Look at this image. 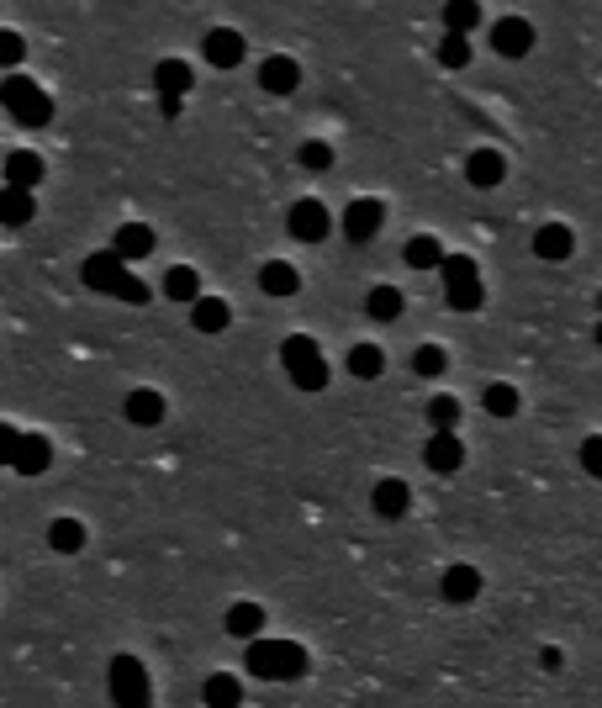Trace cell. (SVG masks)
<instances>
[{
  "label": "cell",
  "instance_id": "obj_1",
  "mask_svg": "<svg viewBox=\"0 0 602 708\" xmlns=\"http://www.w3.org/2000/svg\"><path fill=\"white\" fill-rule=\"evenodd\" d=\"M249 672L265 677V682H291L307 672V650H301L296 640H265L254 635L249 640Z\"/></svg>",
  "mask_w": 602,
  "mask_h": 708
},
{
  "label": "cell",
  "instance_id": "obj_2",
  "mask_svg": "<svg viewBox=\"0 0 602 708\" xmlns=\"http://www.w3.org/2000/svg\"><path fill=\"white\" fill-rule=\"evenodd\" d=\"M280 365H286V376L296 391H323L328 386V360L323 349H317L307 333H291L286 344H280Z\"/></svg>",
  "mask_w": 602,
  "mask_h": 708
},
{
  "label": "cell",
  "instance_id": "obj_3",
  "mask_svg": "<svg viewBox=\"0 0 602 708\" xmlns=\"http://www.w3.org/2000/svg\"><path fill=\"white\" fill-rule=\"evenodd\" d=\"M0 101H6V111L22 127H48L53 117V101H48V90L32 80V74H6V85H0Z\"/></svg>",
  "mask_w": 602,
  "mask_h": 708
},
{
  "label": "cell",
  "instance_id": "obj_4",
  "mask_svg": "<svg viewBox=\"0 0 602 708\" xmlns=\"http://www.w3.org/2000/svg\"><path fill=\"white\" fill-rule=\"evenodd\" d=\"M444 302L455 307V312H476L486 302V291H481V270H476V259L470 254H444Z\"/></svg>",
  "mask_w": 602,
  "mask_h": 708
},
{
  "label": "cell",
  "instance_id": "obj_5",
  "mask_svg": "<svg viewBox=\"0 0 602 708\" xmlns=\"http://www.w3.org/2000/svg\"><path fill=\"white\" fill-rule=\"evenodd\" d=\"M111 698H117L122 708L148 703V672H143L138 656H117V661H111Z\"/></svg>",
  "mask_w": 602,
  "mask_h": 708
},
{
  "label": "cell",
  "instance_id": "obj_6",
  "mask_svg": "<svg viewBox=\"0 0 602 708\" xmlns=\"http://www.w3.org/2000/svg\"><path fill=\"white\" fill-rule=\"evenodd\" d=\"M381 228H386V201L360 196V201H349V207H344V238H349V244H370Z\"/></svg>",
  "mask_w": 602,
  "mask_h": 708
},
{
  "label": "cell",
  "instance_id": "obj_7",
  "mask_svg": "<svg viewBox=\"0 0 602 708\" xmlns=\"http://www.w3.org/2000/svg\"><path fill=\"white\" fill-rule=\"evenodd\" d=\"M286 228H291V238H301V244H323V238L333 233V217H328L323 201L301 196L291 207V217H286Z\"/></svg>",
  "mask_w": 602,
  "mask_h": 708
},
{
  "label": "cell",
  "instance_id": "obj_8",
  "mask_svg": "<svg viewBox=\"0 0 602 708\" xmlns=\"http://www.w3.org/2000/svg\"><path fill=\"white\" fill-rule=\"evenodd\" d=\"M423 465L428 471H439V476H455L460 465H465V444L455 439V428H434L423 444Z\"/></svg>",
  "mask_w": 602,
  "mask_h": 708
},
{
  "label": "cell",
  "instance_id": "obj_9",
  "mask_svg": "<svg viewBox=\"0 0 602 708\" xmlns=\"http://www.w3.org/2000/svg\"><path fill=\"white\" fill-rule=\"evenodd\" d=\"M301 85V64L286 59V53H270V59H259V90H270V96H291Z\"/></svg>",
  "mask_w": 602,
  "mask_h": 708
},
{
  "label": "cell",
  "instance_id": "obj_10",
  "mask_svg": "<svg viewBox=\"0 0 602 708\" xmlns=\"http://www.w3.org/2000/svg\"><path fill=\"white\" fill-rule=\"evenodd\" d=\"M465 180L481 185V191H497V185L507 180V159L497 154V148H470L465 159Z\"/></svg>",
  "mask_w": 602,
  "mask_h": 708
},
{
  "label": "cell",
  "instance_id": "obj_11",
  "mask_svg": "<svg viewBox=\"0 0 602 708\" xmlns=\"http://www.w3.org/2000/svg\"><path fill=\"white\" fill-rule=\"evenodd\" d=\"M492 48L502 53V59H523V53L534 48V27L523 22V16H502V22L492 27Z\"/></svg>",
  "mask_w": 602,
  "mask_h": 708
},
{
  "label": "cell",
  "instance_id": "obj_12",
  "mask_svg": "<svg viewBox=\"0 0 602 708\" xmlns=\"http://www.w3.org/2000/svg\"><path fill=\"white\" fill-rule=\"evenodd\" d=\"M122 270H127V259H122L117 249H101V254H90V259H85V270H80V275H85V286H90V291H106V296H111V291H117V281H122Z\"/></svg>",
  "mask_w": 602,
  "mask_h": 708
},
{
  "label": "cell",
  "instance_id": "obj_13",
  "mask_svg": "<svg viewBox=\"0 0 602 708\" xmlns=\"http://www.w3.org/2000/svg\"><path fill=\"white\" fill-rule=\"evenodd\" d=\"M201 53H206V64H217V69H238L243 64V32L212 27V32H206V43H201Z\"/></svg>",
  "mask_w": 602,
  "mask_h": 708
},
{
  "label": "cell",
  "instance_id": "obj_14",
  "mask_svg": "<svg viewBox=\"0 0 602 708\" xmlns=\"http://www.w3.org/2000/svg\"><path fill=\"white\" fill-rule=\"evenodd\" d=\"M48 465H53L48 434H22V444H16V455H11V471H16V476H43Z\"/></svg>",
  "mask_w": 602,
  "mask_h": 708
},
{
  "label": "cell",
  "instance_id": "obj_15",
  "mask_svg": "<svg viewBox=\"0 0 602 708\" xmlns=\"http://www.w3.org/2000/svg\"><path fill=\"white\" fill-rule=\"evenodd\" d=\"M111 249H117L127 265H133V259H148L159 249V238H154V228H148V222H122L117 233H111Z\"/></svg>",
  "mask_w": 602,
  "mask_h": 708
},
{
  "label": "cell",
  "instance_id": "obj_16",
  "mask_svg": "<svg viewBox=\"0 0 602 708\" xmlns=\"http://www.w3.org/2000/svg\"><path fill=\"white\" fill-rule=\"evenodd\" d=\"M534 254L550 259V265H560V259L576 254V233L566 228V222H544V228L534 233Z\"/></svg>",
  "mask_w": 602,
  "mask_h": 708
},
{
  "label": "cell",
  "instance_id": "obj_17",
  "mask_svg": "<svg viewBox=\"0 0 602 708\" xmlns=\"http://www.w3.org/2000/svg\"><path fill=\"white\" fill-rule=\"evenodd\" d=\"M122 413H127V423H138V428H154V423L164 418V397H159L154 386H138V391H127Z\"/></svg>",
  "mask_w": 602,
  "mask_h": 708
},
{
  "label": "cell",
  "instance_id": "obj_18",
  "mask_svg": "<svg viewBox=\"0 0 602 708\" xmlns=\"http://www.w3.org/2000/svg\"><path fill=\"white\" fill-rule=\"evenodd\" d=\"M439 592H444L449 603H476V598H481V571H476V566H449L444 582H439Z\"/></svg>",
  "mask_w": 602,
  "mask_h": 708
},
{
  "label": "cell",
  "instance_id": "obj_19",
  "mask_svg": "<svg viewBox=\"0 0 602 708\" xmlns=\"http://www.w3.org/2000/svg\"><path fill=\"white\" fill-rule=\"evenodd\" d=\"M370 502H375V513H381V518H402V513L412 508V492H407V481L386 476V481H375Z\"/></svg>",
  "mask_w": 602,
  "mask_h": 708
},
{
  "label": "cell",
  "instance_id": "obj_20",
  "mask_svg": "<svg viewBox=\"0 0 602 708\" xmlns=\"http://www.w3.org/2000/svg\"><path fill=\"white\" fill-rule=\"evenodd\" d=\"M191 85H196V74H191L185 59H159L154 64V90H159V96H185Z\"/></svg>",
  "mask_w": 602,
  "mask_h": 708
},
{
  "label": "cell",
  "instance_id": "obj_21",
  "mask_svg": "<svg viewBox=\"0 0 602 708\" xmlns=\"http://www.w3.org/2000/svg\"><path fill=\"white\" fill-rule=\"evenodd\" d=\"M191 323H196V333H222L233 323V307L222 302V296H196V302H191Z\"/></svg>",
  "mask_w": 602,
  "mask_h": 708
},
{
  "label": "cell",
  "instance_id": "obj_22",
  "mask_svg": "<svg viewBox=\"0 0 602 708\" xmlns=\"http://www.w3.org/2000/svg\"><path fill=\"white\" fill-rule=\"evenodd\" d=\"M48 175V164H43V154H32V148H16V154H6V185H32Z\"/></svg>",
  "mask_w": 602,
  "mask_h": 708
},
{
  "label": "cell",
  "instance_id": "obj_23",
  "mask_svg": "<svg viewBox=\"0 0 602 708\" xmlns=\"http://www.w3.org/2000/svg\"><path fill=\"white\" fill-rule=\"evenodd\" d=\"M222 629H228L233 640H254V635H265V608H259V603H233V608H228V619H222Z\"/></svg>",
  "mask_w": 602,
  "mask_h": 708
},
{
  "label": "cell",
  "instance_id": "obj_24",
  "mask_svg": "<svg viewBox=\"0 0 602 708\" xmlns=\"http://www.w3.org/2000/svg\"><path fill=\"white\" fill-rule=\"evenodd\" d=\"M32 212H37V201H32L27 185H6V191H0V222H6V228L32 222Z\"/></svg>",
  "mask_w": 602,
  "mask_h": 708
},
{
  "label": "cell",
  "instance_id": "obj_25",
  "mask_svg": "<svg viewBox=\"0 0 602 708\" xmlns=\"http://www.w3.org/2000/svg\"><path fill=\"white\" fill-rule=\"evenodd\" d=\"M402 259H407V270H439L444 265V244L434 233H418V238H407Z\"/></svg>",
  "mask_w": 602,
  "mask_h": 708
},
{
  "label": "cell",
  "instance_id": "obj_26",
  "mask_svg": "<svg viewBox=\"0 0 602 708\" xmlns=\"http://www.w3.org/2000/svg\"><path fill=\"white\" fill-rule=\"evenodd\" d=\"M259 286H265L270 296H291L301 286V275H296L291 259H265V265H259Z\"/></svg>",
  "mask_w": 602,
  "mask_h": 708
},
{
  "label": "cell",
  "instance_id": "obj_27",
  "mask_svg": "<svg viewBox=\"0 0 602 708\" xmlns=\"http://www.w3.org/2000/svg\"><path fill=\"white\" fill-rule=\"evenodd\" d=\"M444 32H476L481 27V0H444Z\"/></svg>",
  "mask_w": 602,
  "mask_h": 708
},
{
  "label": "cell",
  "instance_id": "obj_28",
  "mask_svg": "<svg viewBox=\"0 0 602 708\" xmlns=\"http://www.w3.org/2000/svg\"><path fill=\"white\" fill-rule=\"evenodd\" d=\"M164 296H169V302H196V296H201V275H196L191 265H169Z\"/></svg>",
  "mask_w": 602,
  "mask_h": 708
},
{
  "label": "cell",
  "instance_id": "obj_29",
  "mask_svg": "<svg viewBox=\"0 0 602 708\" xmlns=\"http://www.w3.org/2000/svg\"><path fill=\"white\" fill-rule=\"evenodd\" d=\"M381 370H386V349H381V344H354V349H349V376L375 381Z\"/></svg>",
  "mask_w": 602,
  "mask_h": 708
},
{
  "label": "cell",
  "instance_id": "obj_30",
  "mask_svg": "<svg viewBox=\"0 0 602 708\" xmlns=\"http://www.w3.org/2000/svg\"><path fill=\"white\" fill-rule=\"evenodd\" d=\"M481 407H486V413H492V418H513L518 407H523V397H518V386H507V381H492V386L481 391Z\"/></svg>",
  "mask_w": 602,
  "mask_h": 708
},
{
  "label": "cell",
  "instance_id": "obj_31",
  "mask_svg": "<svg viewBox=\"0 0 602 708\" xmlns=\"http://www.w3.org/2000/svg\"><path fill=\"white\" fill-rule=\"evenodd\" d=\"M402 307H407V302H402V291H397V286H375V291L365 296V312H370L375 323H391V318H402Z\"/></svg>",
  "mask_w": 602,
  "mask_h": 708
},
{
  "label": "cell",
  "instance_id": "obj_32",
  "mask_svg": "<svg viewBox=\"0 0 602 708\" xmlns=\"http://www.w3.org/2000/svg\"><path fill=\"white\" fill-rule=\"evenodd\" d=\"M48 545L59 555H74L85 545V524H80V518H53V524H48Z\"/></svg>",
  "mask_w": 602,
  "mask_h": 708
},
{
  "label": "cell",
  "instance_id": "obj_33",
  "mask_svg": "<svg viewBox=\"0 0 602 708\" xmlns=\"http://www.w3.org/2000/svg\"><path fill=\"white\" fill-rule=\"evenodd\" d=\"M439 64L444 69H470V37L465 32H444L439 37Z\"/></svg>",
  "mask_w": 602,
  "mask_h": 708
},
{
  "label": "cell",
  "instance_id": "obj_34",
  "mask_svg": "<svg viewBox=\"0 0 602 708\" xmlns=\"http://www.w3.org/2000/svg\"><path fill=\"white\" fill-rule=\"evenodd\" d=\"M444 365H449V354L439 349V344H423L418 354H412V370L428 381V376H444Z\"/></svg>",
  "mask_w": 602,
  "mask_h": 708
},
{
  "label": "cell",
  "instance_id": "obj_35",
  "mask_svg": "<svg viewBox=\"0 0 602 708\" xmlns=\"http://www.w3.org/2000/svg\"><path fill=\"white\" fill-rule=\"evenodd\" d=\"M201 698H206V703H238V698H243V687H238L233 677H206Z\"/></svg>",
  "mask_w": 602,
  "mask_h": 708
},
{
  "label": "cell",
  "instance_id": "obj_36",
  "mask_svg": "<svg viewBox=\"0 0 602 708\" xmlns=\"http://www.w3.org/2000/svg\"><path fill=\"white\" fill-rule=\"evenodd\" d=\"M296 159L307 164V170H328V164H333V148H328L323 138H307V143L296 148Z\"/></svg>",
  "mask_w": 602,
  "mask_h": 708
},
{
  "label": "cell",
  "instance_id": "obj_37",
  "mask_svg": "<svg viewBox=\"0 0 602 708\" xmlns=\"http://www.w3.org/2000/svg\"><path fill=\"white\" fill-rule=\"evenodd\" d=\"M428 423H434V428H455L460 423V402L455 397H434V402H428Z\"/></svg>",
  "mask_w": 602,
  "mask_h": 708
},
{
  "label": "cell",
  "instance_id": "obj_38",
  "mask_svg": "<svg viewBox=\"0 0 602 708\" xmlns=\"http://www.w3.org/2000/svg\"><path fill=\"white\" fill-rule=\"evenodd\" d=\"M27 59V43H22V32H0V69H16Z\"/></svg>",
  "mask_w": 602,
  "mask_h": 708
},
{
  "label": "cell",
  "instance_id": "obj_39",
  "mask_svg": "<svg viewBox=\"0 0 602 708\" xmlns=\"http://www.w3.org/2000/svg\"><path fill=\"white\" fill-rule=\"evenodd\" d=\"M111 296H117V302H133V307H143V302H148V286L138 281L133 270H122V281H117V291H111Z\"/></svg>",
  "mask_w": 602,
  "mask_h": 708
},
{
  "label": "cell",
  "instance_id": "obj_40",
  "mask_svg": "<svg viewBox=\"0 0 602 708\" xmlns=\"http://www.w3.org/2000/svg\"><path fill=\"white\" fill-rule=\"evenodd\" d=\"M581 465H587V476L602 481V434H592L587 444H581Z\"/></svg>",
  "mask_w": 602,
  "mask_h": 708
},
{
  "label": "cell",
  "instance_id": "obj_41",
  "mask_svg": "<svg viewBox=\"0 0 602 708\" xmlns=\"http://www.w3.org/2000/svg\"><path fill=\"white\" fill-rule=\"evenodd\" d=\"M16 444H22V434H16L11 423H0V465H11V455H16Z\"/></svg>",
  "mask_w": 602,
  "mask_h": 708
},
{
  "label": "cell",
  "instance_id": "obj_42",
  "mask_svg": "<svg viewBox=\"0 0 602 708\" xmlns=\"http://www.w3.org/2000/svg\"><path fill=\"white\" fill-rule=\"evenodd\" d=\"M539 666H544V672H560V666H566V656H560L555 645H544V650H539Z\"/></svg>",
  "mask_w": 602,
  "mask_h": 708
},
{
  "label": "cell",
  "instance_id": "obj_43",
  "mask_svg": "<svg viewBox=\"0 0 602 708\" xmlns=\"http://www.w3.org/2000/svg\"><path fill=\"white\" fill-rule=\"evenodd\" d=\"M597 349H602V323H597Z\"/></svg>",
  "mask_w": 602,
  "mask_h": 708
},
{
  "label": "cell",
  "instance_id": "obj_44",
  "mask_svg": "<svg viewBox=\"0 0 602 708\" xmlns=\"http://www.w3.org/2000/svg\"><path fill=\"white\" fill-rule=\"evenodd\" d=\"M597 307H602V296H597Z\"/></svg>",
  "mask_w": 602,
  "mask_h": 708
}]
</instances>
